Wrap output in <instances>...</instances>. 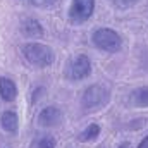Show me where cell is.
I'll return each mask as SVG.
<instances>
[{
  "label": "cell",
  "instance_id": "cell-1",
  "mask_svg": "<svg viewBox=\"0 0 148 148\" xmlns=\"http://www.w3.org/2000/svg\"><path fill=\"white\" fill-rule=\"evenodd\" d=\"M21 53L24 57V60L33 66V67H48L53 64L55 60V53L50 47L43 45V43H38V41H31V43H26L21 47Z\"/></svg>",
  "mask_w": 148,
  "mask_h": 148
},
{
  "label": "cell",
  "instance_id": "cell-2",
  "mask_svg": "<svg viewBox=\"0 0 148 148\" xmlns=\"http://www.w3.org/2000/svg\"><path fill=\"white\" fill-rule=\"evenodd\" d=\"M110 102V90L103 84H91L81 95V109L84 112H95L103 109Z\"/></svg>",
  "mask_w": 148,
  "mask_h": 148
},
{
  "label": "cell",
  "instance_id": "cell-3",
  "mask_svg": "<svg viewBox=\"0 0 148 148\" xmlns=\"http://www.w3.org/2000/svg\"><path fill=\"white\" fill-rule=\"evenodd\" d=\"M91 41L97 48H100L103 52H109V53L121 52V48H122V38L112 28H98L93 33Z\"/></svg>",
  "mask_w": 148,
  "mask_h": 148
},
{
  "label": "cell",
  "instance_id": "cell-4",
  "mask_svg": "<svg viewBox=\"0 0 148 148\" xmlns=\"http://www.w3.org/2000/svg\"><path fill=\"white\" fill-rule=\"evenodd\" d=\"M91 74V60L79 53V55H74L67 60L66 67H64V76L66 79L69 81H81V79H86L88 76Z\"/></svg>",
  "mask_w": 148,
  "mask_h": 148
},
{
  "label": "cell",
  "instance_id": "cell-5",
  "mask_svg": "<svg viewBox=\"0 0 148 148\" xmlns=\"http://www.w3.org/2000/svg\"><path fill=\"white\" fill-rule=\"evenodd\" d=\"M95 12V0H73L69 7V21L81 24L88 21Z\"/></svg>",
  "mask_w": 148,
  "mask_h": 148
},
{
  "label": "cell",
  "instance_id": "cell-6",
  "mask_svg": "<svg viewBox=\"0 0 148 148\" xmlns=\"http://www.w3.org/2000/svg\"><path fill=\"white\" fill-rule=\"evenodd\" d=\"M62 122V112L57 107H45L38 114V124L41 127H55Z\"/></svg>",
  "mask_w": 148,
  "mask_h": 148
},
{
  "label": "cell",
  "instance_id": "cell-7",
  "mask_svg": "<svg viewBox=\"0 0 148 148\" xmlns=\"http://www.w3.org/2000/svg\"><path fill=\"white\" fill-rule=\"evenodd\" d=\"M0 126L5 133L9 134H16L17 127H19V117L14 110H5L0 115Z\"/></svg>",
  "mask_w": 148,
  "mask_h": 148
},
{
  "label": "cell",
  "instance_id": "cell-8",
  "mask_svg": "<svg viewBox=\"0 0 148 148\" xmlns=\"http://www.w3.org/2000/svg\"><path fill=\"white\" fill-rule=\"evenodd\" d=\"M0 98L3 102H14L17 98V86L10 77H0Z\"/></svg>",
  "mask_w": 148,
  "mask_h": 148
},
{
  "label": "cell",
  "instance_id": "cell-9",
  "mask_svg": "<svg viewBox=\"0 0 148 148\" xmlns=\"http://www.w3.org/2000/svg\"><path fill=\"white\" fill-rule=\"evenodd\" d=\"M129 103L136 109H147L148 107V86L134 88L129 93Z\"/></svg>",
  "mask_w": 148,
  "mask_h": 148
},
{
  "label": "cell",
  "instance_id": "cell-10",
  "mask_svg": "<svg viewBox=\"0 0 148 148\" xmlns=\"http://www.w3.org/2000/svg\"><path fill=\"white\" fill-rule=\"evenodd\" d=\"M21 31H23L24 36H28V38H35V36H41L43 35L41 24L38 23L36 19H33V17H28V19H24L21 23Z\"/></svg>",
  "mask_w": 148,
  "mask_h": 148
},
{
  "label": "cell",
  "instance_id": "cell-11",
  "mask_svg": "<svg viewBox=\"0 0 148 148\" xmlns=\"http://www.w3.org/2000/svg\"><path fill=\"white\" fill-rule=\"evenodd\" d=\"M100 134V126L98 124H90L88 127L83 129V133L79 134V140L81 141H91V140H97Z\"/></svg>",
  "mask_w": 148,
  "mask_h": 148
},
{
  "label": "cell",
  "instance_id": "cell-12",
  "mask_svg": "<svg viewBox=\"0 0 148 148\" xmlns=\"http://www.w3.org/2000/svg\"><path fill=\"white\" fill-rule=\"evenodd\" d=\"M29 148H55V140L48 134H43V136H38Z\"/></svg>",
  "mask_w": 148,
  "mask_h": 148
},
{
  "label": "cell",
  "instance_id": "cell-13",
  "mask_svg": "<svg viewBox=\"0 0 148 148\" xmlns=\"http://www.w3.org/2000/svg\"><path fill=\"white\" fill-rule=\"evenodd\" d=\"M110 2L117 7V9H129V7H133L138 0H110Z\"/></svg>",
  "mask_w": 148,
  "mask_h": 148
},
{
  "label": "cell",
  "instance_id": "cell-14",
  "mask_svg": "<svg viewBox=\"0 0 148 148\" xmlns=\"http://www.w3.org/2000/svg\"><path fill=\"white\" fill-rule=\"evenodd\" d=\"M31 5H35V7H40V9H43V7H50V5H53L57 0H28Z\"/></svg>",
  "mask_w": 148,
  "mask_h": 148
},
{
  "label": "cell",
  "instance_id": "cell-15",
  "mask_svg": "<svg viewBox=\"0 0 148 148\" xmlns=\"http://www.w3.org/2000/svg\"><path fill=\"white\" fill-rule=\"evenodd\" d=\"M138 148H148V136H145V138H143V140L140 141Z\"/></svg>",
  "mask_w": 148,
  "mask_h": 148
},
{
  "label": "cell",
  "instance_id": "cell-16",
  "mask_svg": "<svg viewBox=\"0 0 148 148\" xmlns=\"http://www.w3.org/2000/svg\"><path fill=\"white\" fill-rule=\"evenodd\" d=\"M119 148H131V143H129V141H122V143L119 145Z\"/></svg>",
  "mask_w": 148,
  "mask_h": 148
},
{
  "label": "cell",
  "instance_id": "cell-17",
  "mask_svg": "<svg viewBox=\"0 0 148 148\" xmlns=\"http://www.w3.org/2000/svg\"><path fill=\"white\" fill-rule=\"evenodd\" d=\"M98 148H102V147H98Z\"/></svg>",
  "mask_w": 148,
  "mask_h": 148
}]
</instances>
